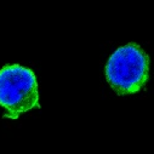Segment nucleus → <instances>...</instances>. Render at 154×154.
Instances as JSON below:
<instances>
[{
    "mask_svg": "<svg viewBox=\"0 0 154 154\" xmlns=\"http://www.w3.org/2000/svg\"><path fill=\"white\" fill-rule=\"evenodd\" d=\"M106 79L119 96L138 92L149 76V57L135 43L115 50L109 57L106 68Z\"/></svg>",
    "mask_w": 154,
    "mask_h": 154,
    "instance_id": "obj_1",
    "label": "nucleus"
},
{
    "mask_svg": "<svg viewBox=\"0 0 154 154\" xmlns=\"http://www.w3.org/2000/svg\"><path fill=\"white\" fill-rule=\"evenodd\" d=\"M0 106L6 109L5 117L11 119L40 107L38 82L29 68L8 64L0 69Z\"/></svg>",
    "mask_w": 154,
    "mask_h": 154,
    "instance_id": "obj_2",
    "label": "nucleus"
}]
</instances>
